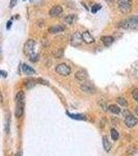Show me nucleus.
<instances>
[{
    "instance_id": "obj_1",
    "label": "nucleus",
    "mask_w": 138,
    "mask_h": 156,
    "mask_svg": "<svg viewBox=\"0 0 138 156\" xmlns=\"http://www.w3.org/2000/svg\"><path fill=\"white\" fill-rule=\"evenodd\" d=\"M118 27L125 29H137L138 28V17L133 16L130 19L123 20L118 23Z\"/></svg>"
},
{
    "instance_id": "obj_2",
    "label": "nucleus",
    "mask_w": 138,
    "mask_h": 156,
    "mask_svg": "<svg viewBox=\"0 0 138 156\" xmlns=\"http://www.w3.org/2000/svg\"><path fill=\"white\" fill-rule=\"evenodd\" d=\"M16 111H15V115L17 118H21L24 113V94L23 92H19L16 96Z\"/></svg>"
},
{
    "instance_id": "obj_3",
    "label": "nucleus",
    "mask_w": 138,
    "mask_h": 156,
    "mask_svg": "<svg viewBox=\"0 0 138 156\" xmlns=\"http://www.w3.org/2000/svg\"><path fill=\"white\" fill-rule=\"evenodd\" d=\"M34 47H35V42L33 41V40H28V41L25 43L24 48H23V51H24L25 55L30 57V56H32L33 54H35Z\"/></svg>"
},
{
    "instance_id": "obj_4",
    "label": "nucleus",
    "mask_w": 138,
    "mask_h": 156,
    "mask_svg": "<svg viewBox=\"0 0 138 156\" xmlns=\"http://www.w3.org/2000/svg\"><path fill=\"white\" fill-rule=\"evenodd\" d=\"M82 42H83L82 33L78 32V31L73 33L72 37H71V45L74 46V47H78V46H80Z\"/></svg>"
},
{
    "instance_id": "obj_5",
    "label": "nucleus",
    "mask_w": 138,
    "mask_h": 156,
    "mask_svg": "<svg viewBox=\"0 0 138 156\" xmlns=\"http://www.w3.org/2000/svg\"><path fill=\"white\" fill-rule=\"evenodd\" d=\"M56 72L59 75H62V76H68V75L71 74V68L66 64H60L56 67Z\"/></svg>"
},
{
    "instance_id": "obj_6",
    "label": "nucleus",
    "mask_w": 138,
    "mask_h": 156,
    "mask_svg": "<svg viewBox=\"0 0 138 156\" xmlns=\"http://www.w3.org/2000/svg\"><path fill=\"white\" fill-rule=\"evenodd\" d=\"M118 8H120V12L124 13V14H128L132 10V2L128 1L125 2V3H120L118 4Z\"/></svg>"
},
{
    "instance_id": "obj_7",
    "label": "nucleus",
    "mask_w": 138,
    "mask_h": 156,
    "mask_svg": "<svg viewBox=\"0 0 138 156\" xmlns=\"http://www.w3.org/2000/svg\"><path fill=\"white\" fill-rule=\"evenodd\" d=\"M137 123H138L137 118L133 117V116H131V115L127 116L126 119H125V124H126V125L128 126V127H130V128L134 127Z\"/></svg>"
},
{
    "instance_id": "obj_8",
    "label": "nucleus",
    "mask_w": 138,
    "mask_h": 156,
    "mask_svg": "<svg viewBox=\"0 0 138 156\" xmlns=\"http://www.w3.org/2000/svg\"><path fill=\"white\" fill-rule=\"evenodd\" d=\"M75 78L78 82H84L87 79V72L85 70H80L75 74Z\"/></svg>"
},
{
    "instance_id": "obj_9",
    "label": "nucleus",
    "mask_w": 138,
    "mask_h": 156,
    "mask_svg": "<svg viewBox=\"0 0 138 156\" xmlns=\"http://www.w3.org/2000/svg\"><path fill=\"white\" fill-rule=\"evenodd\" d=\"M81 88H82V91L85 93H93L95 92V86L93 85V83L87 82V81H84L82 84H81Z\"/></svg>"
},
{
    "instance_id": "obj_10",
    "label": "nucleus",
    "mask_w": 138,
    "mask_h": 156,
    "mask_svg": "<svg viewBox=\"0 0 138 156\" xmlns=\"http://www.w3.org/2000/svg\"><path fill=\"white\" fill-rule=\"evenodd\" d=\"M64 29H66V26L64 25H60V24H58V25H53V26H51L49 28V32L50 33H59V32H61V31H64Z\"/></svg>"
},
{
    "instance_id": "obj_11",
    "label": "nucleus",
    "mask_w": 138,
    "mask_h": 156,
    "mask_svg": "<svg viewBox=\"0 0 138 156\" xmlns=\"http://www.w3.org/2000/svg\"><path fill=\"white\" fill-rule=\"evenodd\" d=\"M62 13V7L59 5H54L53 7L50 10L49 14L51 17H58Z\"/></svg>"
},
{
    "instance_id": "obj_12",
    "label": "nucleus",
    "mask_w": 138,
    "mask_h": 156,
    "mask_svg": "<svg viewBox=\"0 0 138 156\" xmlns=\"http://www.w3.org/2000/svg\"><path fill=\"white\" fill-rule=\"evenodd\" d=\"M82 40H83V42H85L86 44L95 43V39H93V37L88 32V31H85V32L82 33Z\"/></svg>"
},
{
    "instance_id": "obj_13",
    "label": "nucleus",
    "mask_w": 138,
    "mask_h": 156,
    "mask_svg": "<svg viewBox=\"0 0 138 156\" xmlns=\"http://www.w3.org/2000/svg\"><path fill=\"white\" fill-rule=\"evenodd\" d=\"M102 42H103V44L106 47H109V46H111L112 44H113L114 40L113 38L110 37V35H106V37H102Z\"/></svg>"
},
{
    "instance_id": "obj_14",
    "label": "nucleus",
    "mask_w": 138,
    "mask_h": 156,
    "mask_svg": "<svg viewBox=\"0 0 138 156\" xmlns=\"http://www.w3.org/2000/svg\"><path fill=\"white\" fill-rule=\"evenodd\" d=\"M21 69H22L23 73H25V74H27V75L34 74L35 73V71L33 70L32 68H30V67H29L28 65H26V64H23L22 67H21Z\"/></svg>"
},
{
    "instance_id": "obj_15",
    "label": "nucleus",
    "mask_w": 138,
    "mask_h": 156,
    "mask_svg": "<svg viewBox=\"0 0 138 156\" xmlns=\"http://www.w3.org/2000/svg\"><path fill=\"white\" fill-rule=\"evenodd\" d=\"M53 55L55 56L56 58H61L62 55H64V49H62V48L54 49L53 50Z\"/></svg>"
},
{
    "instance_id": "obj_16",
    "label": "nucleus",
    "mask_w": 138,
    "mask_h": 156,
    "mask_svg": "<svg viewBox=\"0 0 138 156\" xmlns=\"http://www.w3.org/2000/svg\"><path fill=\"white\" fill-rule=\"evenodd\" d=\"M103 146L107 152H109L111 150V144L109 143V141L107 140V138H103Z\"/></svg>"
},
{
    "instance_id": "obj_17",
    "label": "nucleus",
    "mask_w": 138,
    "mask_h": 156,
    "mask_svg": "<svg viewBox=\"0 0 138 156\" xmlns=\"http://www.w3.org/2000/svg\"><path fill=\"white\" fill-rule=\"evenodd\" d=\"M109 110L111 111L114 115H118L120 113V108L118 106V105H110L109 106Z\"/></svg>"
},
{
    "instance_id": "obj_18",
    "label": "nucleus",
    "mask_w": 138,
    "mask_h": 156,
    "mask_svg": "<svg viewBox=\"0 0 138 156\" xmlns=\"http://www.w3.org/2000/svg\"><path fill=\"white\" fill-rule=\"evenodd\" d=\"M76 20H77V17L75 16V15H69L68 17H66V22L68 23V24H72V23H74Z\"/></svg>"
},
{
    "instance_id": "obj_19",
    "label": "nucleus",
    "mask_w": 138,
    "mask_h": 156,
    "mask_svg": "<svg viewBox=\"0 0 138 156\" xmlns=\"http://www.w3.org/2000/svg\"><path fill=\"white\" fill-rule=\"evenodd\" d=\"M68 116L71 119H74V120H85V117L83 115H74V113H68Z\"/></svg>"
},
{
    "instance_id": "obj_20",
    "label": "nucleus",
    "mask_w": 138,
    "mask_h": 156,
    "mask_svg": "<svg viewBox=\"0 0 138 156\" xmlns=\"http://www.w3.org/2000/svg\"><path fill=\"white\" fill-rule=\"evenodd\" d=\"M111 136L113 141H118V132L115 129H111Z\"/></svg>"
},
{
    "instance_id": "obj_21",
    "label": "nucleus",
    "mask_w": 138,
    "mask_h": 156,
    "mask_svg": "<svg viewBox=\"0 0 138 156\" xmlns=\"http://www.w3.org/2000/svg\"><path fill=\"white\" fill-rule=\"evenodd\" d=\"M26 86L28 88H32V86H34L35 85V80H33V79H30V80H27L26 81Z\"/></svg>"
},
{
    "instance_id": "obj_22",
    "label": "nucleus",
    "mask_w": 138,
    "mask_h": 156,
    "mask_svg": "<svg viewBox=\"0 0 138 156\" xmlns=\"http://www.w3.org/2000/svg\"><path fill=\"white\" fill-rule=\"evenodd\" d=\"M118 103L120 105H122V106H125V107H126L127 105H128L127 101L125 100L124 98H118Z\"/></svg>"
},
{
    "instance_id": "obj_23",
    "label": "nucleus",
    "mask_w": 138,
    "mask_h": 156,
    "mask_svg": "<svg viewBox=\"0 0 138 156\" xmlns=\"http://www.w3.org/2000/svg\"><path fill=\"white\" fill-rule=\"evenodd\" d=\"M39 55L37 53H35V54H33L32 56H30L29 57V60H31V62H33V63H35V62H37L39 60Z\"/></svg>"
},
{
    "instance_id": "obj_24",
    "label": "nucleus",
    "mask_w": 138,
    "mask_h": 156,
    "mask_svg": "<svg viewBox=\"0 0 138 156\" xmlns=\"http://www.w3.org/2000/svg\"><path fill=\"white\" fill-rule=\"evenodd\" d=\"M132 96H133V99H134L136 102H138V90L137 88H135V90L132 92Z\"/></svg>"
},
{
    "instance_id": "obj_25",
    "label": "nucleus",
    "mask_w": 138,
    "mask_h": 156,
    "mask_svg": "<svg viewBox=\"0 0 138 156\" xmlns=\"http://www.w3.org/2000/svg\"><path fill=\"white\" fill-rule=\"evenodd\" d=\"M100 8H101V5H100V4H96V5L93 6V10H91V12H93V13H97L98 10H100Z\"/></svg>"
},
{
    "instance_id": "obj_26",
    "label": "nucleus",
    "mask_w": 138,
    "mask_h": 156,
    "mask_svg": "<svg viewBox=\"0 0 138 156\" xmlns=\"http://www.w3.org/2000/svg\"><path fill=\"white\" fill-rule=\"evenodd\" d=\"M5 132H6V133H8V132H9V118H7V120H6Z\"/></svg>"
},
{
    "instance_id": "obj_27",
    "label": "nucleus",
    "mask_w": 138,
    "mask_h": 156,
    "mask_svg": "<svg viewBox=\"0 0 138 156\" xmlns=\"http://www.w3.org/2000/svg\"><path fill=\"white\" fill-rule=\"evenodd\" d=\"M6 76H7V73H6L5 71H1V70H0V77L5 78Z\"/></svg>"
},
{
    "instance_id": "obj_28",
    "label": "nucleus",
    "mask_w": 138,
    "mask_h": 156,
    "mask_svg": "<svg viewBox=\"0 0 138 156\" xmlns=\"http://www.w3.org/2000/svg\"><path fill=\"white\" fill-rule=\"evenodd\" d=\"M16 3H17V0H10L9 6H10V7H14V6L16 5Z\"/></svg>"
},
{
    "instance_id": "obj_29",
    "label": "nucleus",
    "mask_w": 138,
    "mask_h": 156,
    "mask_svg": "<svg viewBox=\"0 0 138 156\" xmlns=\"http://www.w3.org/2000/svg\"><path fill=\"white\" fill-rule=\"evenodd\" d=\"M10 26H12V21H8V22H7V25H6V28L9 29Z\"/></svg>"
},
{
    "instance_id": "obj_30",
    "label": "nucleus",
    "mask_w": 138,
    "mask_h": 156,
    "mask_svg": "<svg viewBox=\"0 0 138 156\" xmlns=\"http://www.w3.org/2000/svg\"><path fill=\"white\" fill-rule=\"evenodd\" d=\"M135 113H137V115H138V106L136 107V109H135Z\"/></svg>"
},
{
    "instance_id": "obj_31",
    "label": "nucleus",
    "mask_w": 138,
    "mask_h": 156,
    "mask_svg": "<svg viewBox=\"0 0 138 156\" xmlns=\"http://www.w3.org/2000/svg\"><path fill=\"white\" fill-rule=\"evenodd\" d=\"M2 102V96H1V94H0V103Z\"/></svg>"
},
{
    "instance_id": "obj_32",
    "label": "nucleus",
    "mask_w": 138,
    "mask_h": 156,
    "mask_svg": "<svg viewBox=\"0 0 138 156\" xmlns=\"http://www.w3.org/2000/svg\"><path fill=\"white\" fill-rule=\"evenodd\" d=\"M106 1H107L108 3H110V2H112V1H113V0H106Z\"/></svg>"
},
{
    "instance_id": "obj_33",
    "label": "nucleus",
    "mask_w": 138,
    "mask_h": 156,
    "mask_svg": "<svg viewBox=\"0 0 138 156\" xmlns=\"http://www.w3.org/2000/svg\"><path fill=\"white\" fill-rule=\"evenodd\" d=\"M31 1H32V0H31Z\"/></svg>"
}]
</instances>
